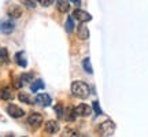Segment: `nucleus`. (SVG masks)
<instances>
[{
	"mask_svg": "<svg viewBox=\"0 0 148 137\" xmlns=\"http://www.w3.org/2000/svg\"><path fill=\"white\" fill-rule=\"evenodd\" d=\"M82 68L88 74H92L93 73V68H92V63H90V58H85L82 60Z\"/></svg>",
	"mask_w": 148,
	"mask_h": 137,
	"instance_id": "nucleus-17",
	"label": "nucleus"
},
{
	"mask_svg": "<svg viewBox=\"0 0 148 137\" xmlns=\"http://www.w3.org/2000/svg\"><path fill=\"white\" fill-rule=\"evenodd\" d=\"M97 132L100 136H112L114 132H115V123L111 121V119H107V121L101 122L99 127H97Z\"/></svg>",
	"mask_w": 148,
	"mask_h": 137,
	"instance_id": "nucleus-2",
	"label": "nucleus"
},
{
	"mask_svg": "<svg viewBox=\"0 0 148 137\" xmlns=\"http://www.w3.org/2000/svg\"><path fill=\"white\" fill-rule=\"evenodd\" d=\"M34 101L38 105H41V107H48V105H51V103H52V99H51V96L48 95V93H38L36 96Z\"/></svg>",
	"mask_w": 148,
	"mask_h": 137,
	"instance_id": "nucleus-7",
	"label": "nucleus"
},
{
	"mask_svg": "<svg viewBox=\"0 0 148 137\" xmlns=\"http://www.w3.org/2000/svg\"><path fill=\"white\" fill-rule=\"evenodd\" d=\"M15 29V23L12 19H3L0 21V33L1 34H11Z\"/></svg>",
	"mask_w": 148,
	"mask_h": 137,
	"instance_id": "nucleus-3",
	"label": "nucleus"
},
{
	"mask_svg": "<svg viewBox=\"0 0 148 137\" xmlns=\"http://www.w3.org/2000/svg\"><path fill=\"white\" fill-rule=\"evenodd\" d=\"M0 99L1 100H12L14 99V93H12L11 88H8V86L1 88L0 89Z\"/></svg>",
	"mask_w": 148,
	"mask_h": 137,
	"instance_id": "nucleus-11",
	"label": "nucleus"
},
{
	"mask_svg": "<svg viewBox=\"0 0 148 137\" xmlns=\"http://www.w3.org/2000/svg\"><path fill=\"white\" fill-rule=\"evenodd\" d=\"M14 59H15V62L18 66H21V67H26L27 66V60H26V58H25V52H23V51L16 52Z\"/></svg>",
	"mask_w": 148,
	"mask_h": 137,
	"instance_id": "nucleus-13",
	"label": "nucleus"
},
{
	"mask_svg": "<svg viewBox=\"0 0 148 137\" xmlns=\"http://www.w3.org/2000/svg\"><path fill=\"white\" fill-rule=\"evenodd\" d=\"M19 3H21L22 5H25L26 8H30V10H33V8H36L37 0H19Z\"/></svg>",
	"mask_w": 148,
	"mask_h": 137,
	"instance_id": "nucleus-18",
	"label": "nucleus"
},
{
	"mask_svg": "<svg viewBox=\"0 0 148 137\" xmlns=\"http://www.w3.org/2000/svg\"><path fill=\"white\" fill-rule=\"evenodd\" d=\"M27 123H29V126H32L33 129L40 127V125L42 123V115L38 114V112H32L30 115L27 116Z\"/></svg>",
	"mask_w": 148,
	"mask_h": 137,
	"instance_id": "nucleus-4",
	"label": "nucleus"
},
{
	"mask_svg": "<svg viewBox=\"0 0 148 137\" xmlns=\"http://www.w3.org/2000/svg\"><path fill=\"white\" fill-rule=\"evenodd\" d=\"M93 110H95V112H96V116L103 114V112H101L100 105H99V101H93Z\"/></svg>",
	"mask_w": 148,
	"mask_h": 137,
	"instance_id": "nucleus-26",
	"label": "nucleus"
},
{
	"mask_svg": "<svg viewBox=\"0 0 148 137\" xmlns=\"http://www.w3.org/2000/svg\"><path fill=\"white\" fill-rule=\"evenodd\" d=\"M77 34H78V37L81 40H88V38H89V29L86 27V25H84V22H82V25L78 26Z\"/></svg>",
	"mask_w": 148,
	"mask_h": 137,
	"instance_id": "nucleus-14",
	"label": "nucleus"
},
{
	"mask_svg": "<svg viewBox=\"0 0 148 137\" xmlns=\"http://www.w3.org/2000/svg\"><path fill=\"white\" fill-rule=\"evenodd\" d=\"M37 3L42 7H49L52 3H55V0H37Z\"/></svg>",
	"mask_w": 148,
	"mask_h": 137,
	"instance_id": "nucleus-23",
	"label": "nucleus"
},
{
	"mask_svg": "<svg viewBox=\"0 0 148 137\" xmlns=\"http://www.w3.org/2000/svg\"><path fill=\"white\" fill-rule=\"evenodd\" d=\"M7 14H8V16L10 18H21L22 16V8L19 7V5H16V4H11L8 5V8H7Z\"/></svg>",
	"mask_w": 148,
	"mask_h": 137,
	"instance_id": "nucleus-10",
	"label": "nucleus"
},
{
	"mask_svg": "<svg viewBox=\"0 0 148 137\" xmlns=\"http://www.w3.org/2000/svg\"><path fill=\"white\" fill-rule=\"evenodd\" d=\"M63 136H78V132L75 130V129H66L63 132Z\"/></svg>",
	"mask_w": 148,
	"mask_h": 137,
	"instance_id": "nucleus-24",
	"label": "nucleus"
},
{
	"mask_svg": "<svg viewBox=\"0 0 148 137\" xmlns=\"http://www.w3.org/2000/svg\"><path fill=\"white\" fill-rule=\"evenodd\" d=\"M70 89H71V93L78 99H86L90 95L89 85L84 82V81H74Z\"/></svg>",
	"mask_w": 148,
	"mask_h": 137,
	"instance_id": "nucleus-1",
	"label": "nucleus"
},
{
	"mask_svg": "<svg viewBox=\"0 0 148 137\" xmlns=\"http://www.w3.org/2000/svg\"><path fill=\"white\" fill-rule=\"evenodd\" d=\"M56 8H58L59 12H62V14H64V12H69L70 10V1L69 0H58L56 1Z\"/></svg>",
	"mask_w": 148,
	"mask_h": 137,
	"instance_id": "nucleus-12",
	"label": "nucleus"
},
{
	"mask_svg": "<svg viewBox=\"0 0 148 137\" xmlns=\"http://www.w3.org/2000/svg\"><path fill=\"white\" fill-rule=\"evenodd\" d=\"M73 18L77 19V21H79L81 23H82V22H89L90 19H92V16H90L89 12H86V11H84V10H79V8L73 11Z\"/></svg>",
	"mask_w": 148,
	"mask_h": 137,
	"instance_id": "nucleus-6",
	"label": "nucleus"
},
{
	"mask_svg": "<svg viewBox=\"0 0 148 137\" xmlns=\"http://www.w3.org/2000/svg\"><path fill=\"white\" fill-rule=\"evenodd\" d=\"M18 99H19L22 103H25V104H32V103H33V100L29 97V95L23 93V92H21V93L18 95Z\"/></svg>",
	"mask_w": 148,
	"mask_h": 137,
	"instance_id": "nucleus-20",
	"label": "nucleus"
},
{
	"mask_svg": "<svg viewBox=\"0 0 148 137\" xmlns=\"http://www.w3.org/2000/svg\"><path fill=\"white\" fill-rule=\"evenodd\" d=\"M44 129H45V132L49 133V134H53V133H58L60 126H59L58 121H53V119H49V121L45 122V125H44Z\"/></svg>",
	"mask_w": 148,
	"mask_h": 137,
	"instance_id": "nucleus-9",
	"label": "nucleus"
},
{
	"mask_svg": "<svg viewBox=\"0 0 148 137\" xmlns=\"http://www.w3.org/2000/svg\"><path fill=\"white\" fill-rule=\"evenodd\" d=\"M69 1L70 3H73L75 7H79V5H81V0H69Z\"/></svg>",
	"mask_w": 148,
	"mask_h": 137,
	"instance_id": "nucleus-27",
	"label": "nucleus"
},
{
	"mask_svg": "<svg viewBox=\"0 0 148 137\" xmlns=\"http://www.w3.org/2000/svg\"><path fill=\"white\" fill-rule=\"evenodd\" d=\"M73 30H74V18L73 16H69L67 21H66V32L73 33Z\"/></svg>",
	"mask_w": 148,
	"mask_h": 137,
	"instance_id": "nucleus-19",
	"label": "nucleus"
},
{
	"mask_svg": "<svg viewBox=\"0 0 148 137\" xmlns=\"http://www.w3.org/2000/svg\"><path fill=\"white\" fill-rule=\"evenodd\" d=\"M44 86H45V85H44V82H42L41 79H36V81H34V82H33V84L30 85V90L36 93L37 90L44 89Z\"/></svg>",
	"mask_w": 148,
	"mask_h": 137,
	"instance_id": "nucleus-16",
	"label": "nucleus"
},
{
	"mask_svg": "<svg viewBox=\"0 0 148 137\" xmlns=\"http://www.w3.org/2000/svg\"><path fill=\"white\" fill-rule=\"evenodd\" d=\"M21 81L23 82V84H27V82H30L32 81V78H33V74H30V73H26V74H22L21 77Z\"/></svg>",
	"mask_w": 148,
	"mask_h": 137,
	"instance_id": "nucleus-21",
	"label": "nucleus"
},
{
	"mask_svg": "<svg viewBox=\"0 0 148 137\" xmlns=\"http://www.w3.org/2000/svg\"><path fill=\"white\" fill-rule=\"evenodd\" d=\"M55 112H56V115L59 116V118H62L63 116V107H62V104H58V105H55Z\"/></svg>",
	"mask_w": 148,
	"mask_h": 137,
	"instance_id": "nucleus-25",
	"label": "nucleus"
},
{
	"mask_svg": "<svg viewBox=\"0 0 148 137\" xmlns=\"http://www.w3.org/2000/svg\"><path fill=\"white\" fill-rule=\"evenodd\" d=\"M0 59H1V60H7V59H8V52H7V49L3 47H0Z\"/></svg>",
	"mask_w": 148,
	"mask_h": 137,
	"instance_id": "nucleus-22",
	"label": "nucleus"
},
{
	"mask_svg": "<svg viewBox=\"0 0 148 137\" xmlns=\"http://www.w3.org/2000/svg\"><path fill=\"white\" fill-rule=\"evenodd\" d=\"M75 112H77V116H89L92 114V108L88 104L81 103L75 107Z\"/></svg>",
	"mask_w": 148,
	"mask_h": 137,
	"instance_id": "nucleus-8",
	"label": "nucleus"
},
{
	"mask_svg": "<svg viewBox=\"0 0 148 137\" xmlns=\"http://www.w3.org/2000/svg\"><path fill=\"white\" fill-rule=\"evenodd\" d=\"M63 118L66 119L67 122H73L75 121V118H77V112H75V108H67L66 110V112L63 114Z\"/></svg>",
	"mask_w": 148,
	"mask_h": 137,
	"instance_id": "nucleus-15",
	"label": "nucleus"
},
{
	"mask_svg": "<svg viewBox=\"0 0 148 137\" xmlns=\"http://www.w3.org/2000/svg\"><path fill=\"white\" fill-rule=\"evenodd\" d=\"M7 114L10 116H12V118H22L25 115V111L15 104H8L7 105Z\"/></svg>",
	"mask_w": 148,
	"mask_h": 137,
	"instance_id": "nucleus-5",
	"label": "nucleus"
}]
</instances>
